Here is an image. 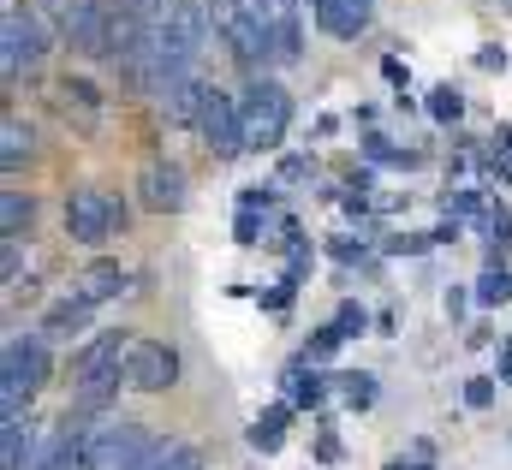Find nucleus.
I'll list each match as a JSON object with an SVG mask.
<instances>
[{
    "mask_svg": "<svg viewBox=\"0 0 512 470\" xmlns=\"http://www.w3.org/2000/svg\"><path fill=\"white\" fill-rule=\"evenodd\" d=\"M54 102H60V114L72 119L78 131H96V125H102V114H108V96H102L90 78H60Z\"/></svg>",
    "mask_w": 512,
    "mask_h": 470,
    "instance_id": "9",
    "label": "nucleus"
},
{
    "mask_svg": "<svg viewBox=\"0 0 512 470\" xmlns=\"http://www.w3.org/2000/svg\"><path fill=\"white\" fill-rule=\"evenodd\" d=\"M477 66H483V72H507V48H495V42H489V48L477 54Z\"/></svg>",
    "mask_w": 512,
    "mask_h": 470,
    "instance_id": "28",
    "label": "nucleus"
},
{
    "mask_svg": "<svg viewBox=\"0 0 512 470\" xmlns=\"http://www.w3.org/2000/svg\"><path fill=\"white\" fill-rule=\"evenodd\" d=\"M137 470H203V453H197V447H179V441H173V447L161 441V447H155Z\"/></svg>",
    "mask_w": 512,
    "mask_h": 470,
    "instance_id": "19",
    "label": "nucleus"
},
{
    "mask_svg": "<svg viewBox=\"0 0 512 470\" xmlns=\"http://www.w3.org/2000/svg\"><path fill=\"white\" fill-rule=\"evenodd\" d=\"M48 381V334H12L0 352V411L24 417V399Z\"/></svg>",
    "mask_w": 512,
    "mask_h": 470,
    "instance_id": "1",
    "label": "nucleus"
},
{
    "mask_svg": "<svg viewBox=\"0 0 512 470\" xmlns=\"http://www.w3.org/2000/svg\"><path fill=\"white\" fill-rule=\"evenodd\" d=\"M30 429H24V417H6V429H0V470H24L30 459Z\"/></svg>",
    "mask_w": 512,
    "mask_h": 470,
    "instance_id": "17",
    "label": "nucleus"
},
{
    "mask_svg": "<svg viewBox=\"0 0 512 470\" xmlns=\"http://www.w3.org/2000/svg\"><path fill=\"white\" fill-rule=\"evenodd\" d=\"M233 6H239V0H209V12H215V24H227V18H233Z\"/></svg>",
    "mask_w": 512,
    "mask_h": 470,
    "instance_id": "30",
    "label": "nucleus"
},
{
    "mask_svg": "<svg viewBox=\"0 0 512 470\" xmlns=\"http://www.w3.org/2000/svg\"><path fill=\"white\" fill-rule=\"evenodd\" d=\"M233 233H239V244H256V233H262L256 209H239V227H233Z\"/></svg>",
    "mask_w": 512,
    "mask_h": 470,
    "instance_id": "27",
    "label": "nucleus"
},
{
    "mask_svg": "<svg viewBox=\"0 0 512 470\" xmlns=\"http://www.w3.org/2000/svg\"><path fill=\"white\" fill-rule=\"evenodd\" d=\"M239 119H245V149H280L292 125V96L274 78H256L239 96Z\"/></svg>",
    "mask_w": 512,
    "mask_h": 470,
    "instance_id": "3",
    "label": "nucleus"
},
{
    "mask_svg": "<svg viewBox=\"0 0 512 470\" xmlns=\"http://www.w3.org/2000/svg\"><path fill=\"white\" fill-rule=\"evenodd\" d=\"M447 209H453V215H471V209H477V191H453Z\"/></svg>",
    "mask_w": 512,
    "mask_h": 470,
    "instance_id": "29",
    "label": "nucleus"
},
{
    "mask_svg": "<svg viewBox=\"0 0 512 470\" xmlns=\"http://www.w3.org/2000/svg\"><path fill=\"white\" fill-rule=\"evenodd\" d=\"M0 42H6V54H0L6 78L30 72V66L48 54V30H42V18H36V12H18V6H6V18H0Z\"/></svg>",
    "mask_w": 512,
    "mask_h": 470,
    "instance_id": "5",
    "label": "nucleus"
},
{
    "mask_svg": "<svg viewBox=\"0 0 512 470\" xmlns=\"http://www.w3.org/2000/svg\"><path fill=\"white\" fill-rule=\"evenodd\" d=\"M495 6H507V12H512V0H495Z\"/></svg>",
    "mask_w": 512,
    "mask_h": 470,
    "instance_id": "32",
    "label": "nucleus"
},
{
    "mask_svg": "<svg viewBox=\"0 0 512 470\" xmlns=\"http://www.w3.org/2000/svg\"><path fill=\"white\" fill-rule=\"evenodd\" d=\"M501 375H512V346H507V352H501Z\"/></svg>",
    "mask_w": 512,
    "mask_h": 470,
    "instance_id": "31",
    "label": "nucleus"
},
{
    "mask_svg": "<svg viewBox=\"0 0 512 470\" xmlns=\"http://www.w3.org/2000/svg\"><path fill=\"white\" fill-rule=\"evenodd\" d=\"M203 96H209V84H203L197 72H179V78H167V84H161V108H167V119H191V125H197Z\"/></svg>",
    "mask_w": 512,
    "mask_h": 470,
    "instance_id": "12",
    "label": "nucleus"
},
{
    "mask_svg": "<svg viewBox=\"0 0 512 470\" xmlns=\"http://www.w3.org/2000/svg\"><path fill=\"white\" fill-rule=\"evenodd\" d=\"M477 304H512V274L507 268H483V280H477Z\"/></svg>",
    "mask_w": 512,
    "mask_h": 470,
    "instance_id": "22",
    "label": "nucleus"
},
{
    "mask_svg": "<svg viewBox=\"0 0 512 470\" xmlns=\"http://www.w3.org/2000/svg\"><path fill=\"white\" fill-rule=\"evenodd\" d=\"M90 310H96V304L72 292V298H60V304L42 316V334H48V340H78V334L90 328Z\"/></svg>",
    "mask_w": 512,
    "mask_h": 470,
    "instance_id": "14",
    "label": "nucleus"
},
{
    "mask_svg": "<svg viewBox=\"0 0 512 470\" xmlns=\"http://www.w3.org/2000/svg\"><path fill=\"white\" fill-rule=\"evenodd\" d=\"M126 352H131V340H126V328H108V334H96L84 352L72 357V381H90V375H108V369H126Z\"/></svg>",
    "mask_w": 512,
    "mask_h": 470,
    "instance_id": "10",
    "label": "nucleus"
},
{
    "mask_svg": "<svg viewBox=\"0 0 512 470\" xmlns=\"http://www.w3.org/2000/svg\"><path fill=\"white\" fill-rule=\"evenodd\" d=\"M84 470H137L161 441H155V429L149 423H126V417H108L102 429H90L84 441Z\"/></svg>",
    "mask_w": 512,
    "mask_h": 470,
    "instance_id": "2",
    "label": "nucleus"
},
{
    "mask_svg": "<svg viewBox=\"0 0 512 470\" xmlns=\"http://www.w3.org/2000/svg\"><path fill=\"white\" fill-rule=\"evenodd\" d=\"M334 387H340V399H346L352 411H364V405L376 399V375H370V369H346V375H334Z\"/></svg>",
    "mask_w": 512,
    "mask_h": 470,
    "instance_id": "20",
    "label": "nucleus"
},
{
    "mask_svg": "<svg viewBox=\"0 0 512 470\" xmlns=\"http://www.w3.org/2000/svg\"><path fill=\"white\" fill-rule=\"evenodd\" d=\"M334 328H340V334L352 340V334H364V328H370V310H364V304H340V316H334Z\"/></svg>",
    "mask_w": 512,
    "mask_h": 470,
    "instance_id": "24",
    "label": "nucleus"
},
{
    "mask_svg": "<svg viewBox=\"0 0 512 470\" xmlns=\"http://www.w3.org/2000/svg\"><path fill=\"white\" fill-rule=\"evenodd\" d=\"M286 393H292L298 405H316V399L328 393V381H322L316 369H304V363H292V369H286Z\"/></svg>",
    "mask_w": 512,
    "mask_h": 470,
    "instance_id": "21",
    "label": "nucleus"
},
{
    "mask_svg": "<svg viewBox=\"0 0 512 470\" xmlns=\"http://www.w3.org/2000/svg\"><path fill=\"white\" fill-rule=\"evenodd\" d=\"M465 405H471V411H489V405H495V381H489V375L465 381Z\"/></svg>",
    "mask_w": 512,
    "mask_h": 470,
    "instance_id": "26",
    "label": "nucleus"
},
{
    "mask_svg": "<svg viewBox=\"0 0 512 470\" xmlns=\"http://www.w3.org/2000/svg\"><path fill=\"white\" fill-rule=\"evenodd\" d=\"M173 381H179V352L167 340H131L126 387H137V393H167Z\"/></svg>",
    "mask_w": 512,
    "mask_h": 470,
    "instance_id": "7",
    "label": "nucleus"
},
{
    "mask_svg": "<svg viewBox=\"0 0 512 470\" xmlns=\"http://www.w3.org/2000/svg\"><path fill=\"white\" fill-rule=\"evenodd\" d=\"M429 114L441 119V125H453V119L465 114V96H459V90H453V84H441V90H435V96H429Z\"/></svg>",
    "mask_w": 512,
    "mask_h": 470,
    "instance_id": "23",
    "label": "nucleus"
},
{
    "mask_svg": "<svg viewBox=\"0 0 512 470\" xmlns=\"http://www.w3.org/2000/svg\"><path fill=\"white\" fill-rule=\"evenodd\" d=\"M197 131H203V143L215 149V161L245 155V119H239V102H233V96L209 90V96H203V114H197Z\"/></svg>",
    "mask_w": 512,
    "mask_h": 470,
    "instance_id": "6",
    "label": "nucleus"
},
{
    "mask_svg": "<svg viewBox=\"0 0 512 470\" xmlns=\"http://www.w3.org/2000/svg\"><path fill=\"white\" fill-rule=\"evenodd\" d=\"M286 417H292L286 405H268V411L256 417L251 423V447L256 453H280V441H286Z\"/></svg>",
    "mask_w": 512,
    "mask_h": 470,
    "instance_id": "16",
    "label": "nucleus"
},
{
    "mask_svg": "<svg viewBox=\"0 0 512 470\" xmlns=\"http://www.w3.org/2000/svg\"><path fill=\"white\" fill-rule=\"evenodd\" d=\"M411 470H429V465H411Z\"/></svg>",
    "mask_w": 512,
    "mask_h": 470,
    "instance_id": "33",
    "label": "nucleus"
},
{
    "mask_svg": "<svg viewBox=\"0 0 512 470\" xmlns=\"http://www.w3.org/2000/svg\"><path fill=\"white\" fill-rule=\"evenodd\" d=\"M316 18H322V30H328V36L352 42V36H364V30H370L376 0H322V6H316Z\"/></svg>",
    "mask_w": 512,
    "mask_h": 470,
    "instance_id": "11",
    "label": "nucleus"
},
{
    "mask_svg": "<svg viewBox=\"0 0 512 470\" xmlns=\"http://www.w3.org/2000/svg\"><path fill=\"white\" fill-rule=\"evenodd\" d=\"M72 292H78V298H90V304H108V298H120V292H126V268H120V262H90V268L72 280Z\"/></svg>",
    "mask_w": 512,
    "mask_h": 470,
    "instance_id": "13",
    "label": "nucleus"
},
{
    "mask_svg": "<svg viewBox=\"0 0 512 470\" xmlns=\"http://www.w3.org/2000/svg\"><path fill=\"white\" fill-rule=\"evenodd\" d=\"M120 227H126V203H120V197H108V191H96V185H78V191L66 197V238H72V244L102 250Z\"/></svg>",
    "mask_w": 512,
    "mask_h": 470,
    "instance_id": "4",
    "label": "nucleus"
},
{
    "mask_svg": "<svg viewBox=\"0 0 512 470\" xmlns=\"http://www.w3.org/2000/svg\"><path fill=\"white\" fill-rule=\"evenodd\" d=\"M30 149H36L30 125H24V119H6V125H0V167L12 173L18 161H30Z\"/></svg>",
    "mask_w": 512,
    "mask_h": 470,
    "instance_id": "18",
    "label": "nucleus"
},
{
    "mask_svg": "<svg viewBox=\"0 0 512 470\" xmlns=\"http://www.w3.org/2000/svg\"><path fill=\"white\" fill-rule=\"evenodd\" d=\"M137 197H143V209H155V215H179V209L191 203L185 167H179V161H149V167L137 173Z\"/></svg>",
    "mask_w": 512,
    "mask_h": 470,
    "instance_id": "8",
    "label": "nucleus"
},
{
    "mask_svg": "<svg viewBox=\"0 0 512 470\" xmlns=\"http://www.w3.org/2000/svg\"><path fill=\"white\" fill-rule=\"evenodd\" d=\"M30 221H36V197L30 191H6L0 197V227H6V238H24Z\"/></svg>",
    "mask_w": 512,
    "mask_h": 470,
    "instance_id": "15",
    "label": "nucleus"
},
{
    "mask_svg": "<svg viewBox=\"0 0 512 470\" xmlns=\"http://www.w3.org/2000/svg\"><path fill=\"white\" fill-rule=\"evenodd\" d=\"M340 340H346V334H340V328H334V322H328V328H316V340H310V346H304V357H310V363H322V357L334 352V346H340Z\"/></svg>",
    "mask_w": 512,
    "mask_h": 470,
    "instance_id": "25",
    "label": "nucleus"
}]
</instances>
